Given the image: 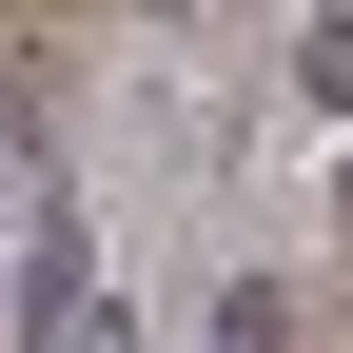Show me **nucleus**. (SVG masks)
<instances>
[{
	"instance_id": "nucleus-1",
	"label": "nucleus",
	"mask_w": 353,
	"mask_h": 353,
	"mask_svg": "<svg viewBox=\"0 0 353 353\" xmlns=\"http://www.w3.org/2000/svg\"><path fill=\"white\" fill-rule=\"evenodd\" d=\"M275 79H294L314 118H353V20H294V59H275Z\"/></svg>"
},
{
	"instance_id": "nucleus-4",
	"label": "nucleus",
	"mask_w": 353,
	"mask_h": 353,
	"mask_svg": "<svg viewBox=\"0 0 353 353\" xmlns=\"http://www.w3.org/2000/svg\"><path fill=\"white\" fill-rule=\"evenodd\" d=\"M0 236H20V216H0ZM0 294H20V255H0Z\"/></svg>"
},
{
	"instance_id": "nucleus-3",
	"label": "nucleus",
	"mask_w": 353,
	"mask_h": 353,
	"mask_svg": "<svg viewBox=\"0 0 353 353\" xmlns=\"http://www.w3.org/2000/svg\"><path fill=\"white\" fill-rule=\"evenodd\" d=\"M39 353H138V334H118V314H59V334H39Z\"/></svg>"
},
{
	"instance_id": "nucleus-2",
	"label": "nucleus",
	"mask_w": 353,
	"mask_h": 353,
	"mask_svg": "<svg viewBox=\"0 0 353 353\" xmlns=\"http://www.w3.org/2000/svg\"><path fill=\"white\" fill-rule=\"evenodd\" d=\"M196 353H294V334H275V275H236V294H216V334H196Z\"/></svg>"
}]
</instances>
